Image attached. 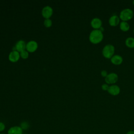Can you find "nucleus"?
<instances>
[{"instance_id": "f3484780", "label": "nucleus", "mask_w": 134, "mask_h": 134, "mask_svg": "<svg viewBox=\"0 0 134 134\" xmlns=\"http://www.w3.org/2000/svg\"><path fill=\"white\" fill-rule=\"evenodd\" d=\"M43 24L46 28H50L52 25V21L50 18L45 19L43 22Z\"/></svg>"}, {"instance_id": "423d86ee", "label": "nucleus", "mask_w": 134, "mask_h": 134, "mask_svg": "<svg viewBox=\"0 0 134 134\" xmlns=\"http://www.w3.org/2000/svg\"><path fill=\"white\" fill-rule=\"evenodd\" d=\"M53 9L50 6H44L41 10V15L45 19H49L52 16L53 14Z\"/></svg>"}, {"instance_id": "ddd939ff", "label": "nucleus", "mask_w": 134, "mask_h": 134, "mask_svg": "<svg viewBox=\"0 0 134 134\" xmlns=\"http://www.w3.org/2000/svg\"><path fill=\"white\" fill-rule=\"evenodd\" d=\"M110 59L111 63L116 65L121 64L123 62V58L119 54H114Z\"/></svg>"}, {"instance_id": "39448f33", "label": "nucleus", "mask_w": 134, "mask_h": 134, "mask_svg": "<svg viewBox=\"0 0 134 134\" xmlns=\"http://www.w3.org/2000/svg\"><path fill=\"white\" fill-rule=\"evenodd\" d=\"M38 47V43L35 40H30L26 43V50L30 53L35 52Z\"/></svg>"}, {"instance_id": "7ed1b4c3", "label": "nucleus", "mask_w": 134, "mask_h": 134, "mask_svg": "<svg viewBox=\"0 0 134 134\" xmlns=\"http://www.w3.org/2000/svg\"><path fill=\"white\" fill-rule=\"evenodd\" d=\"M115 48L111 44H106L102 49V54L106 59H110L115 53Z\"/></svg>"}, {"instance_id": "1a4fd4ad", "label": "nucleus", "mask_w": 134, "mask_h": 134, "mask_svg": "<svg viewBox=\"0 0 134 134\" xmlns=\"http://www.w3.org/2000/svg\"><path fill=\"white\" fill-rule=\"evenodd\" d=\"M20 58V53L16 50L12 51L8 55V60L13 63L17 62Z\"/></svg>"}, {"instance_id": "4be33fe9", "label": "nucleus", "mask_w": 134, "mask_h": 134, "mask_svg": "<svg viewBox=\"0 0 134 134\" xmlns=\"http://www.w3.org/2000/svg\"><path fill=\"white\" fill-rule=\"evenodd\" d=\"M126 134H134V131H129L126 133Z\"/></svg>"}, {"instance_id": "aec40b11", "label": "nucleus", "mask_w": 134, "mask_h": 134, "mask_svg": "<svg viewBox=\"0 0 134 134\" xmlns=\"http://www.w3.org/2000/svg\"><path fill=\"white\" fill-rule=\"evenodd\" d=\"M6 126L5 125L4 122L0 121V132L4 131V130L5 129Z\"/></svg>"}, {"instance_id": "2eb2a0df", "label": "nucleus", "mask_w": 134, "mask_h": 134, "mask_svg": "<svg viewBox=\"0 0 134 134\" xmlns=\"http://www.w3.org/2000/svg\"><path fill=\"white\" fill-rule=\"evenodd\" d=\"M126 46L129 48H134V38L129 37L125 40Z\"/></svg>"}, {"instance_id": "6ab92c4d", "label": "nucleus", "mask_w": 134, "mask_h": 134, "mask_svg": "<svg viewBox=\"0 0 134 134\" xmlns=\"http://www.w3.org/2000/svg\"><path fill=\"white\" fill-rule=\"evenodd\" d=\"M109 85L106 83H104L101 86L102 89L104 91H107L109 88Z\"/></svg>"}, {"instance_id": "f8f14e48", "label": "nucleus", "mask_w": 134, "mask_h": 134, "mask_svg": "<svg viewBox=\"0 0 134 134\" xmlns=\"http://www.w3.org/2000/svg\"><path fill=\"white\" fill-rule=\"evenodd\" d=\"M119 17L116 15H113L110 17L108 20V23L110 26L116 27L120 24Z\"/></svg>"}, {"instance_id": "5701e85b", "label": "nucleus", "mask_w": 134, "mask_h": 134, "mask_svg": "<svg viewBox=\"0 0 134 134\" xmlns=\"http://www.w3.org/2000/svg\"><path fill=\"white\" fill-rule=\"evenodd\" d=\"M101 31H102L103 32V31H104V27H103V26H102L99 29Z\"/></svg>"}, {"instance_id": "bb28decb", "label": "nucleus", "mask_w": 134, "mask_h": 134, "mask_svg": "<svg viewBox=\"0 0 134 134\" xmlns=\"http://www.w3.org/2000/svg\"><path fill=\"white\" fill-rule=\"evenodd\" d=\"M133 34H134V29H133Z\"/></svg>"}, {"instance_id": "0eeeda50", "label": "nucleus", "mask_w": 134, "mask_h": 134, "mask_svg": "<svg viewBox=\"0 0 134 134\" xmlns=\"http://www.w3.org/2000/svg\"><path fill=\"white\" fill-rule=\"evenodd\" d=\"M107 92L113 96H116L120 93V88L116 84H112L109 86Z\"/></svg>"}, {"instance_id": "9d476101", "label": "nucleus", "mask_w": 134, "mask_h": 134, "mask_svg": "<svg viewBox=\"0 0 134 134\" xmlns=\"http://www.w3.org/2000/svg\"><path fill=\"white\" fill-rule=\"evenodd\" d=\"M26 43L25 41L23 40H19L16 43L14 46V50H16L19 52H21L23 50H26Z\"/></svg>"}, {"instance_id": "412c9836", "label": "nucleus", "mask_w": 134, "mask_h": 134, "mask_svg": "<svg viewBox=\"0 0 134 134\" xmlns=\"http://www.w3.org/2000/svg\"><path fill=\"white\" fill-rule=\"evenodd\" d=\"M100 74H101L102 76H103V77L105 78L107 76V75L108 74V72H107V71L106 70H103L100 72Z\"/></svg>"}, {"instance_id": "dca6fc26", "label": "nucleus", "mask_w": 134, "mask_h": 134, "mask_svg": "<svg viewBox=\"0 0 134 134\" xmlns=\"http://www.w3.org/2000/svg\"><path fill=\"white\" fill-rule=\"evenodd\" d=\"M20 57L23 59H27L29 57V52L26 50H23L21 52H19Z\"/></svg>"}, {"instance_id": "a211bd4d", "label": "nucleus", "mask_w": 134, "mask_h": 134, "mask_svg": "<svg viewBox=\"0 0 134 134\" xmlns=\"http://www.w3.org/2000/svg\"><path fill=\"white\" fill-rule=\"evenodd\" d=\"M20 127H21L23 130H24V129H27V128L29 127V125H28V124L27 122L24 121V122H23L21 124V125H20Z\"/></svg>"}, {"instance_id": "6e6552de", "label": "nucleus", "mask_w": 134, "mask_h": 134, "mask_svg": "<svg viewBox=\"0 0 134 134\" xmlns=\"http://www.w3.org/2000/svg\"><path fill=\"white\" fill-rule=\"evenodd\" d=\"M102 21L98 17L93 18L90 23L91 27L94 29H99L102 26Z\"/></svg>"}, {"instance_id": "f03ea898", "label": "nucleus", "mask_w": 134, "mask_h": 134, "mask_svg": "<svg viewBox=\"0 0 134 134\" xmlns=\"http://www.w3.org/2000/svg\"><path fill=\"white\" fill-rule=\"evenodd\" d=\"M134 15L133 10L129 8H124L121 10L119 13V18L122 21H127L131 19Z\"/></svg>"}, {"instance_id": "9b49d317", "label": "nucleus", "mask_w": 134, "mask_h": 134, "mask_svg": "<svg viewBox=\"0 0 134 134\" xmlns=\"http://www.w3.org/2000/svg\"><path fill=\"white\" fill-rule=\"evenodd\" d=\"M7 134H23V129L20 126H12L7 130Z\"/></svg>"}, {"instance_id": "4468645a", "label": "nucleus", "mask_w": 134, "mask_h": 134, "mask_svg": "<svg viewBox=\"0 0 134 134\" xmlns=\"http://www.w3.org/2000/svg\"><path fill=\"white\" fill-rule=\"evenodd\" d=\"M119 28L122 31H127L130 29V25L127 21H121L119 24Z\"/></svg>"}, {"instance_id": "20e7f679", "label": "nucleus", "mask_w": 134, "mask_h": 134, "mask_svg": "<svg viewBox=\"0 0 134 134\" xmlns=\"http://www.w3.org/2000/svg\"><path fill=\"white\" fill-rule=\"evenodd\" d=\"M118 80V76L117 73L111 72L105 78V83L107 84H115Z\"/></svg>"}, {"instance_id": "a878e982", "label": "nucleus", "mask_w": 134, "mask_h": 134, "mask_svg": "<svg viewBox=\"0 0 134 134\" xmlns=\"http://www.w3.org/2000/svg\"><path fill=\"white\" fill-rule=\"evenodd\" d=\"M23 134H28V133H23Z\"/></svg>"}, {"instance_id": "b1692460", "label": "nucleus", "mask_w": 134, "mask_h": 134, "mask_svg": "<svg viewBox=\"0 0 134 134\" xmlns=\"http://www.w3.org/2000/svg\"><path fill=\"white\" fill-rule=\"evenodd\" d=\"M132 4H133V5H134V0L132 1Z\"/></svg>"}, {"instance_id": "f257e3e1", "label": "nucleus", "mask_w": 134, "mask_h": 134, "mask_svg": "<svg viewBox=\"0 0 134 134\" xmlns=\"http://www.w3.org/2000/svg\"><path fill=\"white\" fill-rule=\"evenodd\" d=\"M104 38V34L99 29L92 30L89 35V41L93 44H98L102 41Z\"/></svg>"}, {"instance_id": "393cba45", "label": "nucleus", "mask_w": 134, "mask_h": 134, "mask_svg": "<svg viewBox=\"0 0 134 134\" xmlns=\"http://www.w3.org/2000/svg\"><path fill=\"white\" fill-rule=\"evenodd\" d=\"M0 134H5V133H2V132H1V133H0Z\"/></svg>"}]
</instances>
